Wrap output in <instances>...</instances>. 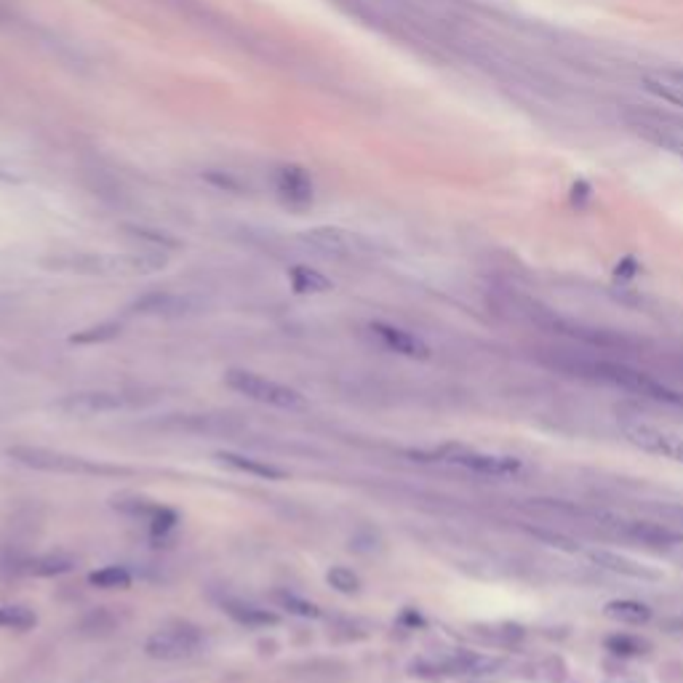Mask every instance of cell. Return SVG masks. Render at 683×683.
<instances>
[{"label": "cell", "instance_id": "f1b7e54d", "mask_svg": "<svg viewBox=\"0 0 683 683\" xmlns=\"http://www.w3.org/2000/svg\"><path fill=\"white\" fill-rule=\"evenodd\" d=\"M129 233H132L137 241H141V243L152 246L155 252H160V249H176V246H179L171 235L158 233V230H147V227H129Z\"/></svg>", "mask_w": 683, "mask_h": 683}, {"label": "cell", "instance_id": "30bf717a", "mask_svg": "<svg viewBox=\"0 0 683 683\" xmlns=\"http://www.w3.org/2000/svg\"><path fill=\"white\" fill-rule=\"evenodd\" d=\"M277 198L291 209H307L315 198V184L310 174L299 166H280L273 176Z\"/></svg>", "mask_w": 683, "mask_h": 683}, {"label": "cell", "instance_id": "ac0fdd59", "mask_svg": "<svg viewBox=\"0 0 683 683\" xmlns=\"http://www.w3.org/2000/svg\"><path fill=\"white\" fill-rule=\"evenodd\" d=\"M636 129L660 147H665L668 152L683 158V126L676 124H660V121H638Z\"/></svg>", "mask_w": 683, "mask_h": 683}, {"label": "cell", "instance_id": "ba28073f", "mask_svg": "<svg viewBox=\"0 0 683 683\" xmlns=\"http://www.w3.org/2000/svg\"><path fill=\"white\" fill-rule=\"evenodd\" d=\"M201 649V633L190 625H176V628H163L152 633L144 644V654L152 660L174 662L195 654Z\"/></svg>", "mask_w": 683, "mask_h": 683}, {"label": "cell", "instance_id": "5b68a950", "mask_svg": "<svg viewBox=\"0 0 683 683\" xmlns=\"http://www.w3.org/2000/svg\"><path fill=\"white\" fill-rule=\"evenodd\" d=\"M502 668L499 660L473 654V652H454L443 657H424L411 662V676L419 679H478V676H491Z\"/></svg>", "mask_w": 683, "mask_h": 683}, {"label": "cell", "instance_id": "f546056e", "mask_svg": "<svg viewBox=\"0 0 683 683\" xmlns=\"http://www.w3.org/2000/svg\"><path fill=\"white\" fill-rule=\"evenodd\" d=\"M606 649L614 652V654H641L644 644L636 641V638H628V636H614L606 641Z\"/></svg>", "mask_w": 683, "mask_h": 683}, {"label": "cell", "instance_id": "277c9868", "mask_svg": "<svg viewBox=\"0 0 683 683\" xmlns=\"http://www.w3.org/2000/svg\"><path fill=\"white\" fill-rule=\"evenodd\" d=\"M225 385H227L233 393H238V396H243V398H249V401L273 406V409H304L302 393H296L294 388L280 385V382H275V380L260 377V374H254V371H246V369H230V371L225 374Z\"/></svg>", "mask_w": 683, "mask_h": 683}, {"label": "cell", "instance_id": "4fadbf2b", "mask_svg": "<svg viewBox=\"0 0 683 683\" xmlns=\"http://www.w3.org/2000/svg\"><path fill=\"white\" fill-rule=\"evenodd\" d=\"M132 310L137 315H149V318H179V315L195 312V302L190 296L171 294V291H149L139 296L132 304Z\"/></svg>", "mask_w": 683, "mask_h": 683}, {"label": "cell", "instance_id": "7c38bea8", "mask_svg": "<svg viewBox=\"0 0 683 683\" xmlns=\"http://www.w3.org/2000/svg\"><path fill=\"white\" fill-rule=\"evenodd\" d=\"M56 409L64 411L67 416H99V414H110V411L124 409V398L118 393L110 390H86V393H73L64 396Z\"/></svg>", "mask_w": 683, "mask_h": 683}, {"label": "cell", "instance_id": "cb8c5ba5", "mask_svg": "<svg viewBox=\"0 0 683 683\" xmlns=\"http://www.w3.org/2000/svg\"><path fill=\"white\" fill-rule=\"evenodd\" d=\"M38 617L24 603H0V630H32Z\"/></svg>", "mask_w": 683, "mask_h": 683}, {"label": "cell", "instance_id": "e0dca14e", "mask_svg": "<svg viewBox=\"0 0 683 683\" xmlns=\"http://www.w3.org/2000/svg\"><path fill=\"white\" fill-rule=\"evenodd\" d=\"M644 86L657 99L683 107V70H654L644 78Z\"/></svg>", "mask_w": 683, "mask_h": 683}, {"label": "cell", "instance_id": "603a6c76", "mask_svg": "<svg viewBox=\"0 0 683 683\" xmlns=\"http://www.w3.org/2000/svg\"><path fill=\"white\" fill-rule=\"evenodd\" d=\"M132 582H134V576L126 566H102L89 574V585H94L99 590H129Z\"/></svg>", "mask_w": 683, "mask_h": 683}, {"label": "cell", "instance_id": "d6986e66", "mask_svg": "<svg viewBox=\"0 0 683 683\" xmlns=\"http://www.w3.org/2000/svg\"><path fill=\"white\" fill-rule=\"evenodd\" d=\"M288 283L296 294L302 296H312V294H326L334 288L331 277L315 270V268H307V265H294L288 268Z\"/></svg>", "mask_w": 683, "mask_h": 683}, {"label": "cell", "instance_id": "2e32d148", "mask_svg": "<svg viewBox=\"0 0 683 683\" xmlns=\"http://www.w3.org/2000/svg\"><path fill=\"white\" fill-rule=\"evenodd\" d=\"M217 459L230 470H238V473H246V475H254V478H262V481H283L288 475L283 467H277L268 459H257V457L238 454V451H219Z\"/></svg>", "mask_w": 683, "mask_h": 683}, {"label": "cell", "instance_id": "7a4b0ae2", "mask_svg": "<svg viewBox=\"0 0 683 683\" xmlns=\"http://www.w3.org/2000/svg\"><path fill=\"white\" fill-rule=\"evenodd\" d=\"M16 465L30 467V470H43V473H67V475H129L124 467H110L99 465L75 454L64 451H51L43 446H11L5 451Z\"/></svg>", "mask_w": 683, "mask_h": 683}, {"label": "cell", "instance_id": "9c48e42d", "mask_svg": "<svg viewBox=\"0 0 683 683\" xmlns=\"http://www.w3.org/2000/svg\"><path fill=\"white\" fill-rule=\"evenodd\" d=\"M302 241L310 243L315 252H323L337 260H353V257H361L369 252V243L361 235L342 230V227H329V225L302 233Z\"/></svg>", "mask_w": 683, "mask_h": 683}, {"label": "cell", "instance_id": "6da1fadb", "mask_svg": "<svg viewBox=\"0 0 683 683\" xmlns=\"http://www.w3.org/2000/svg\"><path fill=\"white\" fill-rule=\"evenodd\" d=\"M550 363L558 366L560 371H566L571 377H579V380H587V382L619 388V390H628V393H636V396H646V398H654V401H668V404L683 406L681 393L668 390L654 377H649V374H644L633 366L617 363V361L587 358V355H555Z\"/></svg>", "mask_w": 683, "mask_h": 683}, {"label": "cell", "instance_id": "3957f363", "mask_svg": "<svg viewBox=\"0 0 683 683\" xmlns=\"http://www.w3.org/2000/svg\"><path fill=\"white\" fill-rule=\"evenodd\" d=\"M424 457L430 462H443L451 467H462L467 473L483 475V478H516L521 473V459L516 457H502V454H489V451H475V448H462V446H443L430 454H414Z\"/></svg>", "mask_w": 683, "mask_h": 683}, {"label": "cell", "instance_id": "8992f818", "mask_svg": "<svg viewBox=\"0 0 683 683\" xmlns=\"http://www.w3.org/2000/svg\"><path fill=\"white\" fill-rule=\"evenodd\" d=\"M595 521L601 529L617 534V537H625V540H633V542H641L646 547H660V550H670V547L683 545V534L665 526V524H657V521H644V518H622L617 513H595Z\"/></svg>", "mask_w": 683, "mask_h": 683}, {"label": "cell", "instance_id": "8fae6325", "mask_svg": "<svg viewBox=\"0 0 683 683\" xmlns=\"http://www.w3.org/2000/svg\"><path fill=\"white\" fill-rule=\"evenodd\" d=\"M369 331L390 353H398V355L411 358V361H427L430 358V347L416 334H411V331L401 329V326H393V323H385V320H374L369 326Z\"/></svg>", "mask_w": 683, "mask_h": 683}, {"label": "cell", "instance_id": "83f0119b", "mask_svg": "<svg viewBox=\"0 0 683 683\" xmlns=\"http://www.w3.org/2000/svg\"><path fill=\"white\" fill-rule=\"evenodd\" d=\"M147 524H149L152 537H166L168 532H174V529H176V524H179V513H176L174 508L158 505Z\"/></svg>", "mask_w": 683, "mask_h": 683}, {"label": "cell", "instance_id": "d4e9b609", "mask_svg": "<svg viewBox=\"0 0 683 683\" xmlns=\"http://www.w3.org/2000/svg\"><path fill=\"white\" fill-rule=\"evenodd\" d=\"M73 568H75V560L62 552L40 555L30 563V574L35 576H62V574H70Z\"/></svg>", "mask_w": 683, "mask_h": 683}, {"label": "cell", "instance_id": "52a82bcc", "mask_svg": "<svg viewBox=\"0 0 683 683\" xmlns=\"http://www.w3.org/2000/svg\"><path fill=\"white\" fill-rule=\"evenodd\" d=\"M619 430H622L625 440L633 443L636 448L683 465V435H676V432L662 430L649 422H622Z\"/></svg>", "mask_w": 683, "mask_h": 683}, {"label": "cell", "instance_id": "5bb4252c", "mask_svg": "<svg viewBox=\"0 0 683 683\" xmlns=\"http://www.w3.org/2000/svg\"><path fill=\"white\" fill-rule=\"evenodd\" d=\"M590 560L598 563L601 568L611 571V574H619V576H630V579H660L662 574L636 558H628V555H619V552H611V550H593L590 552Z\"/></svg>", "mask_w": 683, "mask_h": 683}, {"label": "cell", "instance_id": "9a60e30c", "mask_svg": "<svg viewBox=\"0 0 683 683\" xmlns=\"http://www.w3.org/2000/svg\"><path fill=\"white\" fill-rule=\"evenodd\" d=\"M222 611L235 619L238 625L243 628H254V630H262V628H275L280 622V617L275 614L273 609H265V606H257L252 601H243V598H225L222 601Z\"/></svg>", "mask_w": 683, "mask_h": 683}, {"label": "cell", "instance_id": "7402d4cb", "mask_svg": "<svg viewBox=\"0 0 683 683\" xmlns=\"http://www.w3.org/2000/svg\"><path fill=\"white\" fill-rule=\"evenodd\" d=\"M121 337V323L115 320H105L89 329H81L70 337V345H81V347H94V345H105Z\"/></svg>", "mask_w": 683, "mask_h": 683}, {"label": "cell", "instance_id": "4316f807", "mask_svg": "<svg viewBox=\"0 0 683 683\" xmlns=\"http://www.w3.org/2000/svg\"><path fill=\"white\" fill-rule=\"evenodd\" d=\"M326 582H329L337 593H342V595H355V593L361 590V576H358L353 568H347V566H334V568L326 574Z\"/></svg>", "mask_w": 683, "mask_h": 683}, {"label": "cell", "instance_id": "ffe728a7", "mask_svg": "<svg viewBox=\"0 0 683 683\" xmlns=\"http://www.w3.org/2000/svg\"><path fill=\"white\" fill-rule=\"evenodd\" d=\"M606 617L617 619V622H625V625H644L652 619V609L641 601H611L606 603Z\"/></svg>", "mask_w": 683, "mask_h": 683}, {"label": "cell", "instance_id": "44dd1931", "mask_svg": "<svg viewBox=\"0 0 683 683\" xmlns=\"http://www.w3.org/2000/svg\"><path fill=\"white\" fill-rule=\"evenodd\" d=\"M273 603L277 609H283L294 617H302V619H318L323 614L318 603H312V601H307V598H302L291 590H275Z\"/></svg>", "mask_w": 683, "mask_h": 683}, {"label": "cell", "instance_id": "484cf974", "mask_svg": "<svg viewBox=\"0 0 683 683\" xmlns=\"http://www.w3.org/2000/svg\"><path fill=\"white\" fill-rule=\"evenodd\" d=\"M113 508L124 516H132V518H141V521H149V516L155 513V502L147 499V497H139V494H118L113 497Z\"/></svg>", "mask_w": 683, "mask_h": 683}]
</instances>
